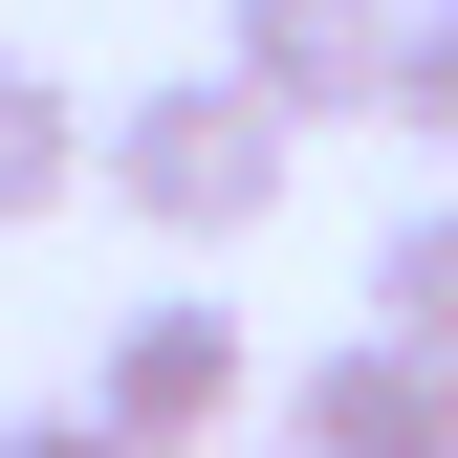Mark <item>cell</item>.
<instances>
[{"label": "cell", "instance_id": "cell-8", "mask_svg": "<svg viewBox=\"0 0 458 458\" xmlns=\"http://www.w3.org/2000/svg\"><path fill=\"white\" fill-rule=\"evenodd\" d=\"M0 458H153V437H109V415H22Z\"/></svg>", "mask_w": 458, "mask_h": 458}, {"label": "cell", "instance_id": "cell-1", "mask_svg": "<svg viewBox=\"0 0 458 458\" xmlns=\"http://www.w3.org/2000/svg\"><path fill=\"white\" fill-rule=\"evenodd\" d=\"M284 153H306V131H284L241 66H175V88L109 109V175L88 197L131 218V241H262V218H284Z\"/></svg>", "mask_w": 458, "mask_h": 458}, {"label": "cell", "instance_id": "cell-2", "mask_svg": "<svg viewBox=\"0 0 458 458\" xmlns=\"http://www.w3.org/2000/svg\"><path fill=\"white\" fill-rule=\"evenodd\" d=\"M88 415L109 437H153V458H218L262 415V350H241V306H175V284H153V306H109V371H88Z\"/></svg>", "mask_w": 458, "mask_h": 458}, {"label": "cell", "instance_id": "cell-5", "mask_svg": "<svg viewBox=\"0 0 458 458\" xmlns=\"http://www.w3.org/2000/svg\"><path fill=\"white\" fill-rule=\"evenodd\" d=\"M109 175V109H66V66H22V44H0V241H22V218H66Z\"/></svg>", "mask_w": 458, "mask_h": 458}, {"label": "cell", "instance_id": "cell-3", "mask_svg": "<svg viewBox=\"0 0 458 458\" xmlns=\"http://www.w3.org/2000/svg\"><path fill=\"white\" fill-rule=\"evenodd\" d=\"M393 44H415V0H241V66L284 131H393Z\"/></svg>", "mask_w": 458, "mask_h": 458}, {"label": "cell", "instance_id": "cell-7", "mask_svg": "<svg viewBox=\"0 0 458 458\" xmlns=\"http://www.w3.org/2000/svg\"><path fill=\"white\" fill-rule=\"evenodd\" d=\"M393 131L458 175V0H415V44H393Z\"/></svg>", "mask_w": 458, "mask_h": 458}, {"label": "cell", "instance_id": "cell-6", "mask_svg": "<svg viewBox=\"0 0 458 458\" xmlns=\"http://www.w3.org/2000/svg\"><path fill=\"white\" fill-rule=\"evenodd\" d=\"M371 327H393V350H437V371H458V197H415V218L371 241Z\"/></svg>", "mask_w": 458, "mask_h": 458}, {"label": "cell", "instance_id": "cell-4", "mask_svg": "<svg viewBox=\"0 0 458 458\" xmlns=\"http://www.w3.org/2000/svg\"><path fill=\"white\" fill-rule=\"evenodd\" d=\"M284 458H458V371L393 350V327H327L284 371Z\"/></svg>", "mask_w": 458, "mask_h": 458}]
</instances>
